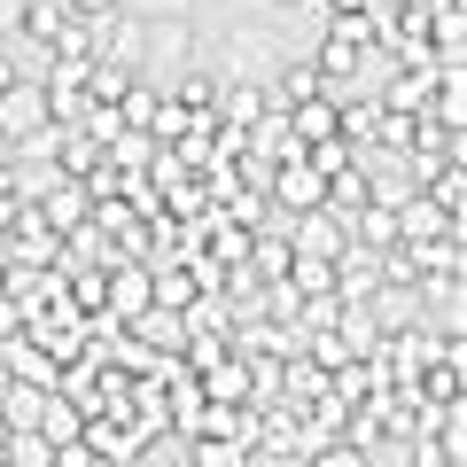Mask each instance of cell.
Wrapping results in <instances>:
<instances>
[{"label": "cell", "mask_w": 467, "mask_h": 467, "mask_svg": "<svg viewBox=\"0 0 467 467\" xmlns=\"http://www.w3.org/2000/svg\"><path fill=\"white\" fill-rule=\"evenodd\" d=\"M32 436H47V444H78V436H86V413L63 398V389H47V405H39V429H32Z\"/></svg>", "instance_id": "cell-11"}, {"label": "cell", "mask_w": 467, "mask_h": 467, "mask_svg": "<svg viewBox=\"0 0 467 467\" xmlns=\"http://www.w3.org/2000/svg\"><path fill=\"white\" fill-rule=\"evenodd\" d=\"M0 296H8V257H0Z\"/></svg>", "instance_id": "cell-19"}, {"label": "cell", "mask_w": 467, "mask_h": 467, "mask_svg": "<svg viewBox=\"0 0 467 467\" xmlns=\"http://www.w3.org/2000/svg\"><path fill=\"white\" fill-rule=\"evenodd\" d=\"M304 467H358V451H350V444H327V451H312Z\"/></svg>", "instance_id": "cell-17"}, {"label": "cell", "mask_w": 467, "mask_h": 467, "mask_svg": "<svg viewBox=\"0 0 467 467\" xmlns=\"http://www.w3.org/2000/svg\"><path fill=\"white\" fill-rule=\"evenodd\" d=\"M281 234H288V250H296V257H319V265H335V257L350 250V234L335 226L327 211H304V218H288Z\"/></svg>", "instance_id": "cell-4"}, {"label": "cell", "mask_w": 467, "mask_h": 467, "mask_svg": "<svg viewBox=\"0 0 467 467\" xmlns=\"http://www.w3.org/2000/svg\"><path fill=\"white\" fill-rule=\"evenodd\" d=\"M8 343H24V304L16 296H0V350Z\"/></svg>", "instance_id": "cell-15"}, {"label": "cell", "mask_w": 467, "mask_h": 467, "mask_svg": "<svg viewBox=\"0 0 467 467\" xmlns=\"http://www.w3.org/2000/svg\"><path fill=\"white\" fill-rule=\"evenodd\" d=\"M47 467H101V460L86 451V436H78V444H55V460H47Z\"/></svg>", "instance_id": "cell-16"}, {"label": "cell", "mask_w": 467, "mask_h": 467, "mask_svg": "<svg viewBox=\"0 0 467 467\" xmlns=\"http://www.w3.org/2000/svg\"><path fill=\"white\" fill-rule=\"evenodd\" d=\"M125 16H133V24H180L187 0H125Z\"/></svg>", "instance_id": "cell-13"}, {"label": "cell", "mask_w": 467, "mask_h": 467, "mask_svg": "<svg viewBox=\"0 0 467 467\" xmlns=\"http://www.w3.org/2000/svg\"><path fill=\"white\" fill-rule=\"evenodd\" d=\"M187 55H195V32H187V16H180V24H149V39H140V78L164 86V70H180Z\"/></svg>", "instance_id": "cell-3"}, {"label": "cell", "mask_w": 467, "mask_h": 467, "mask_svg": "<svg viewBox=\"0 0 467 467\" xmlns=\"http://www.w3.org/2000/svg\"><path fill=\"white\" fill-rule=\"evenodd\" d=\"M265 187H273V202H281L288 218L319 211V195H327V180H319V171L304 164V156H296V164H281V171H265ZM288 218H281V226H288Z\"/></svg>", "instance_id": "cell-5"}, {"label": "cell", "mask_w": 467, "mask_h": 467, "mask_svg": "<svg viewBox=\"0 0 467 467\" xmlns=\"http://www.w3.org/2000/svg\"><path fill=\"white\" fill-rule=\"evenodd\" d=\"M0 133H8V149H24L32 133H47V86L39 78H16L0 94Z\"/></svg>", "instance_id": "cell-2"}, {"label": "cell", "mask_w": 467, "mask_h": 467, "mask_svg": "<svg viewBox=\"0 0 467 467\" xmlns=\"http://www.w3.org/2000/svg\"><path fill=\"white\" fill-rule=\"evenodd\" d=\"M374 296H382V257H367L350 242V250L335 257V304H374Z\"/></svg>", "instance_id": "cell-6"}, {"label": "cell", "mask_w": 467, "mask_h": 467, "mask_svg": "<svg viewBox=\"0 0 467 467\" xmlns=\"http://www.w3.org/2000/svg\"><path fill=\"white\" fill-rule=\"evenodd\" d=\"M16 398V374H8V350H0V405Z\"/></svg>", "instance_id": "cell-18"}, {"label": "cell", "mask_w": 467, "mask_h": 467, "mask_svg": "<svg viewBox=\"0 0 467 467\" xmlns=\"http://www.w3.org/2000/svg\"><path fill=\"white\" fill-rule=\"evenodd\" d=\"M78 24H109V16H125V0H63Z\"/></svg>", "instance_id": "cell-14"}, {"label": "cell", "mask_w": 467, "mask_h": 467, "mask_svg": "<svg viewBox=\"0 0 467 467\" xmlns=\"http://www.w3.org/2000/svg\"><path fill=\"white\" fill-rule=\"evenodd\" d=\"M281 63H288V55H281V39H265V32H242V39L226 47V78H250V86H265Z\"/></svg>", "instance_id": "cell-7"}, {"label": "cell", "mask_w": 467, "mask_h": 467, "mask_svg": "<svg viewBox=\"0 0 467 467\" xmlns=\"http://www.w3.org/2000/svg\"><path fill=\"white\" fill-rule=\"evenodd\" d=\"M350 242H358V250H367V257L398 250V211H389V202H367V211L350 218Z\"/></svg>", "instance_id": "cell-10"}, {"label": "cell", "mask_w": 467, "mask_h": 467, "mask_svg": "<svg viewBox=\"0 0 467 467\" xmlns=\"http://www.w3.org/2000/svg\"><path fill=\"white\" fill-rule=\"evenodd\" d=\"M149 288H156V312H187L195 304V273H180V265H149Z\"/></svg>", "instance_id": "cell-12"}, {"label": "cell", "mask_w": 467, "mask_h": 467, "mask_svg": "<svg viewBox=\"0 0 467 467\" xmlns=\"http://www.w3.org/2000/svg\"><path fill=\"white\" fill-rule=\"evenodd\" d=\"M8 374H16V389H55V382H63V367H55L32 335H24V343H8Z\"/></svg>", "instance_id": "cell-9"}, {"label": "cell", "mask_w": 467, "mask_h": 467, "mask_svg": "<svg viewBox=\"0 0 467 467\" xmlns=\"http://www.w3.org/2000/svg\"><path fill=\"white\" fill-rule=\"evenodd\" d=\"M265 94H273V109H304V101H327V78H319L312 63H281Z\"/></svg>", "instance_id": "cell-8"}, {"label": "cell", "mask_w": 467, "mask_h": 467, "mask_svg": "<svg viewBox=\"0 0 467 467\" xmlns=\"http://www.w3.org/2000/svg\"><path fill=\"white\" fill-rule=\"evenodd\" d=\"M8 156H16V149H8V133H0V164H8Z\"/></svg>", "instance_id": "cell-20"}, {"label": "cell", "mask_w": 467, "mask_h": 467, "mask_svg": "<svg viewBox=\"0 0 467 467\" xmlns=\"http://www.w3.org/2000/svg\"><path fill=\"white\" fill-rule=\"evenodd\" d=\"M436 86H444V70H436V55H420V63H398L382 86H374V101H382V117H429Z\"/></svg>", "instance_id": "cell-1"}]
</instances>
